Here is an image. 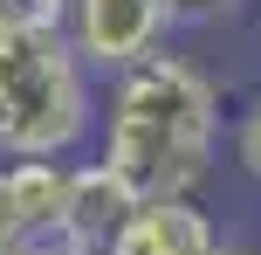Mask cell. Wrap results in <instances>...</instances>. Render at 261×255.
Segmentation results:
<instances>
[{
	"instance_id": "obj_1",
	"label": "cell",
	"mask_w": 261,
	"mask_h": 255,
	"mask_svg": "<svg viewBox=\"0 0 261 255\" xmlns=\"http://www.w3.org/2000/svg\"><path fill=\"white\" fill-rule=\"evenodd\" d=\"M96 166L130 200H199L220 173L227 97L193 55H144L96 97Z\"/></svg>"
},
{
	"instance_id": "obj_2",
	"label": "cell",
	"mask_w": 261,
	"mask_h": 255,
	"mask_svg": "<svg viewBox=\"0 0 261 255\" xmlns=\"http://www.w3.org/2000/svg\"><path fill=\"white\" fill-rule=\"evenodd\" d=\"M96 138V76L62 28L0 35V159L69 166Z\"/></svg>"
},
{
	"instance_id": "obj_3",
	"label": "cell",
	"mask_w": 261,
	"mask_h": 255,
	"mask_svg": "<svg viewBox=\"0 0 261 255\" xmlns=\"http://www.w3.org/2000/svg\"><path fill=\"white\" fill-rule=\"evenodd\" d=\"M172 28L179 21H172L165 0H69V14H62V35L90 76L138 69L144 55H158L172 41Z\"/></svg>"
},
{
	"instance_id": "obj_4",
	"label": "cell",
	"mask_w": 261,
	"mask_h": 255,
	"mask_svg": "<svg viewBox=\"0 0 261 255\" xmlns=\"http://www.w3.org/2000/svg\"><path fill=\"white\" fill-rule=\"evenodd\" d=\"M220 221L206 200H130L110 235V255H206L220 248Z\"/></svg>"
},
{
	"instance_id": "obj_5",
	"label": "cell",
	"mask_w": 261,
	"mask_h": 255,
	"mask_svg": "<svg viewBox=\"0 0 261 255\" xmlns=\"http://www.w3.org/2000/svg\"><path fill=\"white\" fill-rule=\"evenodd\" d=\"M227 152H234V173L261 193V90H248V104L227 118Z\"/></svg>"
},
{
	"instance_id": "obj_6",
	"label": "cell",
	"mask_w": 261,
	"mask_h": 255,
	"mask_svg": "<svg viewBox=\"0 0 261 255\" xmlns=\"http://www.w3.org/2000/svg\"><path fill=\"white\" fill-rule=\"evenodd\" d=\"M69 0H0V35H28V28H62Z\"/></svg>"
},
{
	"instance_id": "obj_7",
	"label": "cell",
	"mask_w": 261,
	"mask_h": 255,
	"mask_svg": "<svg viewBox=\"0 0 261 255\" xmlns=\"http://www.w3.org/2000/svg\"><path fill=\"white\" fill-rule=\"evenodd\" d=\"M165 7H172V21H213V14L241 7V0H165Z\"/></svg>"
},
{
	"instance_id": "obj_8",
	"label": "cell",
	"mask_w": 261,
	"mask_h": 255,
	"mask_svg": "<svg viewBox=\"0 0 261 255\" xmlns=\"http://www.w3.org/2000/svg\"><path fill=\"white\" fill-rule=\"evenodd\" d=\"M206 255H261V248H248V242H220V248H206Z\"/></svg>"
},
{
	"instance_id": "obj_9",
	"label": "cell",
	"mask_w": 261,
	"mask_h": 255,
	"mask_svg": "<svg viewBox=\"0 0 261 255\" xmlns=\"http://www.w3.org/2000/svg\"><path fill=\"white\" fill-rule=\"evenodd\" d=\"M0 255H35V248H28V242H0Z\"/></svg>"
},
{
	"instance_id": "obj_10",
	"label": "cell",
	"mask_w": 261,
	"mask_h": 255,
	"mask_svg": "<svg viewBox=\"0 0 261 255\" xmlns=\"http://www.w3.org/2000/svg\"><path fill=\"white\" fill-rule=\"evenodd\" d=\"M254 41H261V21H254Z\"/></svg>"
}]
</instances>
